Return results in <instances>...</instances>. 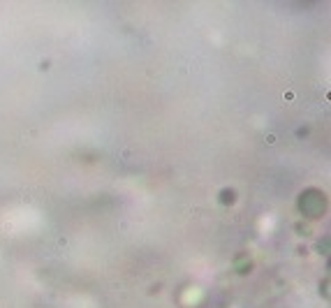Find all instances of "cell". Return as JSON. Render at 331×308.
<instances>
[{
	"label": "cell",
	"mask_w": 331,
	"mask_h": 308,
	"mask_svg": "<svg viewBox=\"0 0 331 308\" xmlns=\"http://www.w3.org/2000/svg\"><path fill=\"white\" fill-rule=\"evenodd\" d=\"M299 211L310 220L322 218L327 213V195L320 188H306L303 192L299 195Z\"/></svg>",
	"instance_id": "6da1fadb"
}]
</instances>
